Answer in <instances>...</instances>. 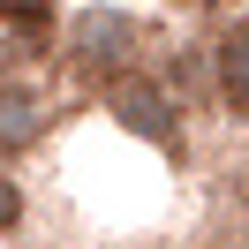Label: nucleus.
Listing matches in <instances>:
<instances>
[{
    "instance_id": "nucleus-1",
    "label": "nucleus",
    "mask_w": 249,
    "mask_h": 249,
    "mask_svg": "<svg viewBox=\"0 0 249 249\" xmlns=\"http://www.w3.org/2000/svg\"><path fill=\"white\" fill-rule=\"evenodd\" d=\"M113 113H121V128H136L143 143H174V106H166L159 83L121 76V83H113Z\"/></svg>"
},
{
    "instance_id": "nucleus-2",
    "label": "nucleus",
    "mask_w": 249,
    "mask_h": 249,
    "mask_svg": "<svg viewBox=\"0 0 249 249\" xmlns=\"http://www.w3.org/2000/svg\"><path fill=\"white\" fill-rule=\"evenodd\" d=\"M128 46H136V23L113 16V8H83L68 23V53H83V61H121Z\"/></svg>"
},
{
    "instance_id": "nucleus-3",
    "label": "nucleus",
    "mask_w": 249,
    "mask_h": 249,
    "mask_svg": "<svg viewBox=\"0 0 249 249\" xmlns=\"http://www.w3.org/2000/svg\"><path fill=\"white\" fill-rule=\"evenodd\" d=\"M219 83H227L234 106H249V31H234L227 46H219Z\"/></svg>"
},
{
    "instance_id": "nucleus-4",
    "label": "nucleus",
    "mask_w": 249,
    "mask_h": 249,
    "mask_svg": "<svg viewBox=\"0 0 249 249\" xmlns=\"http://www.w3.org/2000/svg\"><path fill=\"white\" fill-rule=\"evenodd\" d=\"M38 136V106L23 91H0V143H31Z\"/></svg>"
},
{
    "instance_id": "nucleus-5",
    "label": "nucleus",
    "mask_w": 249,
    "mask_h": 249,
    "mask_svg": "<svg viewBox=\"0 0 249 249\" xmlns=\"http://www.w3.org/2000/svg\"><path fill=\"white\" fill-rule=\"evenodd\" d=\"M16 219H23V189H16V181H8V174H0V234L16 227Z\"/></svg>"
}]
</instances>
